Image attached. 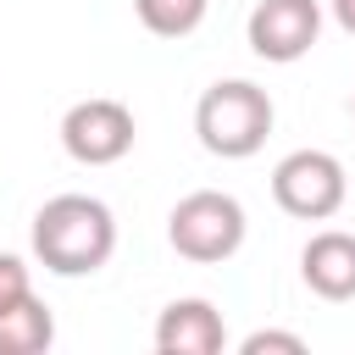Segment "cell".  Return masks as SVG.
Returning a JSON list of instances; mask_svg holds the SVG:
<instances>
[{"label":"cell","mask_w":355,"mask_h":355,"mask_svg":"<svg viewBox=\"0 0 355 355\" xmlns=\"http://www.w3.org/2000/svg\"><path fill=\"white\" fill-rule=\"evenodd\" d=\"M244 39L261 61L288 67V61L311 55L316 39H322V0H255Z\"/></svg>","instance_id":"obj_6"},{"label":"cell","mask_w":355,"mask_h":355,"mask_svg":"<svg viewBox=\"0 0 355 355\" xmlns=\"http://www.w3.org/2000/svg\"><path fill=\"white\" fill-rule=\"evenodd\" d=\"M244 233H250V216L233 194L222 189H194L172 205L166 216V244L194 261V266H216V261H233L244 250Z\"/></svg>","instance_id":"obj_3"},{"label":"cell","mask_w":355,"mask_h":355,"mask_svg":"<svg viewBox=\"0 0 355 355\" xmlns=\"http://www.w3.org/2000/svg\"><path fill=\"white\" fill-rule=\"evenodd\" d=\"M327 11H333V22L355 39V0H327Z\"/></svg>","instance_id":"obj_13"},{"label":"cell","mask_w":355,"mask_h":355,"mask_svg":"<svg viewBox=\"0 0 355 355\" xmlns=\"http://www.w3.org/2000/svg\"><path fill=\"white\" fill-rule=\"evenodd\" d=\"M272 200L300 222H327L349 200V172L333 150H288L272 166Z\"/></svg>","instance_id":"obj_4"},{"label":"cell","mask_w":355,"mask_h":355,"mask_svg":"<svg viewBox=\"0 0 355 355\" xmlns=\"http://www.w3.org/2000/svg\"><path fill=\"white\" fill-rule=\"evenodd\" d=\"M133 139H139L133 111H128L122 100H105V94L78 100V105H67V116H61V150H67L78 166H116V161L133 150Z\"/></svg>","instance_id":"obj_5"},{"label":"cell","mask_w":355,"mask_h":355,"mask_svg":"<svg viewBox=\"0 0 355 355\" xmlns=\"http://www.w3.org/2000/svg\"><path fill=\"white\" fill-rule=\"evenodd\" d=\"M22 294H33L28 261H22V255H11V250H0V305H11V300H22Z\"/></svg>","instance_id":"obj_12"},{"label":"cell","mask_w":355,"mask_h":355,"mask_svg":"<svg viewBox=\"0 0 355 355\" xmlns=\"http://www.w3.org/2000/svg\"><path fill=\"white\" fill-rule=\"evenodd\" d=\"M349 111H355V94H349Z\"/></svg>","instance_id":"obj_14"},{"label":"cell","mask_w":355,"mask_h":355,"mask_svg":"<svg viewBox=\"0 0 355 355\" xmlns=\"http://www.w3.org/2000/svg\"><path fill=\"white\" fill-rule=\"evenodd\" d=\"M239 355H305V338L277 333V327H255L250 338H239Z\"/></svg>","instance_id":"obj_11"},{"label":"cell","mask_w":355,"mask_h":355,"mask_svg":"<svg viewBox=\"0 0 355 355\" xmlns=\"http://www.w3.org/2000/svg\"><path fill=\"white\" fill-rule=\"evenodd\" d=\"M55 344V316L39 294L0 305V355H44Z\"/></svg>","instance_id":"obj_9"},{"label":"cell","mask_w":355,"mask_h":355,"mask_svg":"<svg viewBox=\"0 0 355 355\" xmlns=\"http://www.w3.org/2000/svg\"><path fill=\"white\" fill-rule=\"evenodd\" d=\"M222 344H227V322L200 294H183L155 316V349L161 355H216Z\"/></svg>","instance_id":"obj_7"},{"label":"cell","mask_w":355,"mask_h":355,"mask_svg":"<svg viewBox=\"0 0 355 355\" xmlns=\"http://www.w3.org/2000/svg\"><path fill=\"white\" fill-rule=\"evenodd\" d=\"M33 255L55 277H94L116 255V216L94 194H55L33 211Z\"/></svg>","instance_id":"obj_1"},{"label":"cell","mask_w":355,"mask_h":355,"mask_svg":"<svg viewBox=\"0 0 355 355\" xmlns=\"http://www.w3.org/2000/svg\"><path fill=\"white\" fill-rule=\"evenodd\" d=\"M272 122H277V105L261 83L250 78H222L200 94L194 105V133L211 155L222 161H250L266 139H272Z\"/></svg>","instance_id":"obj_2"},{"label":"cell","mask_w":355,"mask_h":355,"mask_svg":"<svg viewBox=\"0 0 355 355\" xmlns=\"http://www.w3.org/2000/svg\"><path fill=\"white\" fill-rule=\"evenodd\" d=\"M300 277L316 300H355V233L344 227H322L305 239L300 250Z\"/></svg>","instance_id":"obj_8"},{"label":"cell","mask_w":355,"mask_h":355,"mask_svg":"<svg viewBox=\"0 0 355 355\" xmlns=\"http://www.w3.org/2000/svg\"><path fill=\"white\" fill-rule=\"evenodd\" d=\"M133 11H139V22H144L155 39H189V33L205 22L211 0H133Z\"/></svg>","instance_id":"obj_10"}]
</instances>
